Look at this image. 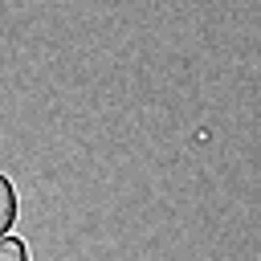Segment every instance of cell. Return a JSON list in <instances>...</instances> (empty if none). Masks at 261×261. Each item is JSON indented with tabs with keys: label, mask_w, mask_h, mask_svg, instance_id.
<instances>
[{
	"label": "cell",
	"mask_w": 261,
	"mask_h": 261,
	"mask_svg": "<svg viewBox=\"0 0 261 261\" xmlns=\"http://www.w3.org/2000/svg\"><path fill=\"white\" fill-rule=\"evenodd\" d=\"M0 261H29V245L20 237H0Z\"/></svg>",
	"instance_id": "cell-2"
},
{
	"label": "cell",
	"mask_w": 261,
	"mask_h": 261,
	"mask_svg": "<svg viewBox=\"0 0 261 261\" xmlns=\"http://www.w3.org/2000/svg\"><path fill=\"white\" fill-rule=\"evenodd\" d=\"M16 212H20L16 188H12V179L0 171V237H8V228L16 224Z\"/></svg>",
	"instance_id": "cell-1"
}]
</instances>
